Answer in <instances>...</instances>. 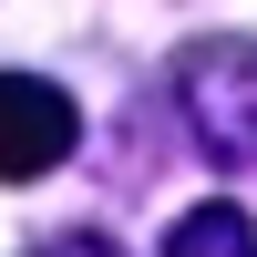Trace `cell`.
Instances as JSON below:
<instances>
[{"label":"cell","mask_w":257,"mask_h":257,"mask_svg":"<svg viewBox=\"0 0 257 257\" xmlns=\"http://www.w3.org/2000/svg\"><path fill=\"white\" fill-rule=\"evenodd\" d=\"M165 82H175V113L196 134V155L226 165V175H247L257 165V41L247 31H206V41L175 52Z\"/></svg>","instance_id":"obj_1"},{"label":"cell","mask_w":257,"mask_h":257,"mask_svg":"<svg viewBox=\"0 0 257 257\" xmlns=\"http://www.w3.org/2000/svg\"><path fill=\"white\" fill-rule=\"evenodd\" d=\"M21 257H123L103 226H62V237H41V247H21Z\"/></svg>","instance_id":"obj_4"},{"label":"cell","mask_w":257,"mask_h":257,"mask_svg":"<svg viewBox=\"0 0 257 257\" xmlns=\"http://www.w3.org/2000/svg\"><path fill=\"white\" fill-rule=\"evenodd\" d=\"M82 144V103L41 72H0V185H31L52 175L62 155Z\"/></svg>","instance_id":"obj_2"},{"label":"cell","mask_w":257,"mask_h":257,"mask_svg":"<svg viewBox=\"0 0 257 257\" xmlns=\"http://www.w3.org/2000/svg\"><path fill=\"white\" fill-rule=\"evenodd\" d=\"M165 257H257V216L226 206V196H206V206H185L165 226Z\"/></svg>","instance_id":"obj_3"}]
</instances>
